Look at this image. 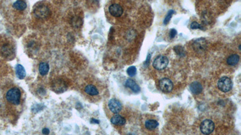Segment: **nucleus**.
Instances as JSON below:
<instances>
[{
    "label": "nucleus",
    "instance_id": "obj_1",
    "mask_svg": "<svg viewBox=\"0 0 241 135\" xmlns=\"http://www.w3.org/2000/svg\"><path fill=\"white\" fill-rule=\"evenodd\" d=\"M21 93L18 88H13L9 89L6 94L7 100L12 105H18L20 103Z\"/></svg>",
    "mask_w": 241,
    "mask_h": 135
},
{
    "label": "nucleus",
    "instance_id": "obj_2",
    "mask_svg": "<svg viewBox=\"0 0 241 135\" xmlns=\"http://www.w3.org/2000/svg\"><path fill=\"white\" fill-rule=\"evenodd\" d=\"M33 12L34 15L41 19H47L51 15V11L48 7L44 4L37 5L34 8Z\"/></svg>",
    "mask_w": 241,
    "mask_h": 135
},
{
    "label": "nucleus",
    "instance_id": "obj_3",
    "mask_svg": "<svg viewBox=\"0 0 241 135\" xmlns=\"http://www.w3.org/2000/svg\"><path fill=\"white\" fill-rule=\"evenodd\" d=\"M218 87L220 91L223 93H227L232 89L233 82L229 78L223 76L218 82Z\"/></svg>",
    "mask_w": 241,
    "mask_h": 135
},
{
    "label": "nucleus",
    "instance_id": "obj_4",
    "mask_svg": "<svg viewBox=\"0 0 241 135\" xmlns=\"http://www.w3.org/2000/svg\"><path fill=\"white\" fill-rule=\"evenodd\" d=\"M169 64L168 58L163 55L158 56L153 61V66L156 70H161L165 69Z\"/></svg>",
    "mask_w": 241,
    "mask_h": 135
},
{
    "label": "nucleus",
    "instance_id": "obj_5",
    "mask_svg": "<svg viewBox=\"0 0 241 135\" xmlns=\"http://www.w3.org/2000/svg\"><path fill=\"white\" fill-rule=\"evenodd\" d=\"M214 129V123L211 120H204L200 125L201 132L204 135H209L212 133Z\"/></svg>",
    "mask_w": 241,
    "mask_h": 135
},
{
    "label": "nucleus",
    "instance_id": "obj_6",
    "mask_svg": "<svg viewBox=\"0 0 241 135\" xmlns=\"http://www.w3.org/2000/svg\"><path fill=\"white\" fill-rule=\"evenodd\" d=\"M159 89L163 93H170L174 87L172 82L168 78H163L159 81Z\"/></svg>",
    "mask_w": 241,
    "mask_h": 135
},
{
    "label": "nucleus",
    "instance_id": "obj_7",
    "mask_svg": "<svg viewBox=\"0 0 241 135\" xmlns=\"http://www.w3.org/2000/svg\"><path fill=\"white\" fill-rule=\"evenodd\" d=\"M193 48L197 52H204L207 48L206 40L203 38L197 39L193 43Z\"/></svg>",
    "mask_w": 241,
    "mask_h": 135
},
{
    "label": "nucleus",
    "instance_id": "obj_8",
    "mask_svg": "<svg viewBox=\"0 0 241 135\" xmlns=\"http://www.w3.org/2000/svg\"><path fill=\"white\" fill-rule=\"evenodd\" d=\"M51 88L55 92L62 93L66 90L67 85L65 81L58 79L53 81L51 85Z\"/></svg>",
    "mask_w": 241,
    "mask_h": 135
},
{
    "label": "nucleus",
    "instance_id": "obj_9",
    "mask_svg": "<svg viewBox=\"0 0 241 135\" xmlns=\"http://www.w3.org/2000/svg\"><path fill=\"white\" fill-rule=\"evenodd\" d=\"M108 106L112 112L114 113H118L122 110V105L119 101L115 99H112L109 100Z\"/></svg>",
    "mask_w": 241,
    "mask_h": 135
},
{
    "label": "nucleus",
    "instance_id": "obj_10",
    "mask_svg": "<svg viewBox=\"0 0 241 135\" xmlns=\"http://www.w3.org/2000/svg\"><path fill=\"white\" fill-rule=\"evenodd\" d=\"M108 11L111 15L114 17H120L123 13L122 7L118 4H112L108 8Z\"/></svg>",
    "mask_w": 241,
    "mask_h": 135
},
{
    "label": "nucleus",
    "instance_id": "obj_11",
    "mask_svg": "<svg viewBox=\"0 0 241 135\" xmlns=\"http://www.w3.org/2000/svg\"><path fill=\"white\" fill-rule=\"evenodd\" d=\"M189 89L191 93L193 94L197 95L200 94L203 91V86L202 85L198 82H192L190 86H189Z\"/></svg>",
    "mask_w": 241,
    "mask_h": 135
},
{
    "label": "nucleus",
    "instance_id": "obj_12",
    "mask_svg": "<svg viewBox=\"0 0 241 135\" xmlns=\"http://www.w3.org/2000/svg\"><path fill=\"white\" fill-rule=\"evenodd\" d=\"M110 121L113 124L117 126H123L126 123V119L123 116L118 114L112 116V118L110 120Z\"/></svg>",
    "mask_w": 241,
    "mask_h": 135
},
{
    "label": "nucleus",
    "instance_id": "obj_13",
    "mask_svg": "<svg viewBox=\"0 0 241 135\" xmlns=\"http://www.w3.org/2000/svg\"><path fill=\"white\" fill-rule=\"evenodd\" d=\"M125 85L130 88L134 93H138L140 91V88L139 86L137 84V83L132 79H128L125 83Z\"/></svg>",
    "mask_w": 241,
    "mask_h": 135
},
{
    "label": "nucleus",
    "instance_id": "obj_14",
    "mask_svg": "<svg viewBox=\"0 0 241 135\" xmlns=\"http://www.w3.org/2000/svg\"><path fill=\"white\" fill-rule=\"evenodd\" d=\"M84 91L90 96H97L99 94L97 88L93 85H88L85 87Z\"/></svg>",
    "mask_w": 241,
    "mask_h": 135
},
{
    "label": "nucleus",
    "instance_id": "obj_15",
    "mask_svg": "<svg viewBox=\"0 0 241 135\" xmlns=\"http://www.w3.org/2000/svg\"><path fill=\"white\" fill-rule=\"evenodd\" d=\"M239 59H240V57L238 55L233 54L229 56V58L227 59V62L229 65L233 66L236 65L239 62Z\"/></svg>",
    "mask_w": 241,
    "mask_h": 135
},
{
    "label": "nucleus",
    "instance_id": "obj_16",
    "mask_svg": "<svg viewBox=\"0 0 241 135\" xmlns=\"http://www.w3.org/2000/svg\"><path fill=\"white\" fill-rule=\"evenodd\" d=\"M159 125V123L155 120H148L146 121L145 123V127L150 130H152L156 129Z\"/></svg>",
    "mask_w": 241,
    "mask_h": 135
},
{
    "label": "nucleus",
    "instance_id": "obj_17",
    "mask_svg": "<svg viewBox=\"0 0 241 135\" xmlns=\"http://www.w3.org/2000/svg\"><path fill=\"white\" fill-rule=\"evenodd\" d=\"M16 72L17 76L20 79H24L26 77V70L24 68V67L22 65H21V64H18V65L16 66Z\"/></svg>",
    "mask_w": 241,
    "mask_h": 135
},
{
    "label": "nucleus",
    "instance_id": "obj_18",
    "mask_svg": "<svg viewBox=\"0 0 241 135\" xmlns=\"http://www.w3.org/2000/svg\"><path fill=\"white\" fill-rule=\"evenodd\" d=\"M50 70V66L47 62H41L39 64V71L42 76H45L47 75Z\"/></svg>",
    "mask_w": 241,
    "mask_h": 135
},
{
    "label": "nucleus",
    "instance_id": "obj_19",
    "mask_svg": "<svg viewBox=\"0 0 241 135\" xmlns=\"http://www.w3.org/2000/svg\"><path fill=\"white\" fill-rule=\"evenodd\" d=\"M13 7L18 10H24L27 8V4L22 0H17L13 5Z\"/></svg>",
    "mask_w": 241,
    "mask_h": 135
},
{
    "label": "nucleus",
    "instance_id": "obj_20",
    "mask_svg": "<svg viewBox=\"0 0 241 135\" xmlns=\"http://www.w3.org/2000/svg\"><path fill=\"white\" fill-rule=\"evenodd\" d=\"M2 53L4 54L6 57H9L12 56L14 53L13 49L10 45H5L2 48Z\"/></svg>",
    "mask_w": 241,
    "mask_h": 135
},
{
    "label": "nucleus",
    "instance_id": "obj_21",
    "mask_svg": "<svg viewBox=\"0 0 241 135\" xmlns=\"http://www.w3.org/2000/svg\"><path fill=\"white\" fill-rule=\"evenodd\" d=\"M71 24L73 27H74L76 28H79L81 26V25L83 24V21L80 17L74 16V18H73L71 19Z\"/></svg>",
    "mask_w": 241,
    "mask_h": 135
},
{
    "label": "nucleus",
    "instance_id": "obj_22",
    "mask_svg": "<svg viewBox=\"0 0 241 135\" xmlns=\"http://www.w3.org/2000/svg\"><path fill=\"white\" fill-rule=\"evenodd\" d=\"M174 13V12L172 10H169L168 12L167 15L166 16V17H165V18L164 19V21H163V24L165 25H167L169 23V22L170 21V20H171V18L172 16V15Z\"/></svg>",
    "mask_w": 241,
    "mask_h": 135
},
{
    "label": "nucleus",
    "instance_id": "obj_23",
    "mask_svg": "<svg viewBox=\"0 0 241 135\" xmlns=\"http://www.w3.org/2000/svg\"><path fill=\"white\" fill-rule=\"evenodd\" d=\"M136 68L134 66H131L130 67H129L127 70V73L128 74V75L130 77H133L136 75Z\"/></svg>",
    "mask_w": 241,
    "mask_h": 135
},
{
    "label": "nucleus",
    "instance_id": "obj_24",
    "mask_svg": "<svg viewBox=\"0 0 241 135\" xmlns=\"http://www.w3.org/2000/svg\"><path fill=\"white\" fill-rule=\"evenodd\" d=\"M174 51L176 54L179 55V56H184L185 54V51L184 48L180 46H177L174 48Z\"/></svg>",
    "mask_w": 241,
    "mask_h": 135
},
{
    "label": "nucleus",
    "instance_id": "obj_25",
    "mask_svg": "<svg viewBox=\"0 0 241 135\" xmlns=\"http://www.w3.org/2000/svg\"><path fill=\"white\" fill-rule=\"evenodd\" d=\"M190 28L193 29H203V28L201 26L200 24H199L198 22H193L191 24H190Z\"/></svg>",
    "mask_w": 241,
    "mask_h": 135
},
{
    "label": "nucleus",
    "instance_id": "obj_26",
    "mask_svg": "<svg viewBox=\"0 0 241 135\" xmlns=\"http://www.w3.org/2000/svg\"><path fill=\"white\" fill-rule=\"evenodd\" d=\"M177 33V31H176L175 29H172L170 31V32H169V36H170L171 39L174 38L175 36L176 35Z\"/></svg>",
    "mask_w": 241,
    "mask_h": 135
},
{
    "label": "nucleus",
    "instance_id": "obj_27",
    "mask_svg": "<svg viewBox=\"0 0 241 135\" xmlns=\"http://www.w3.org/2000/svg\"><path fill=\"white\" fill-rule=\"evenodd\" d=\"M42 110V106H41V105H37L36 106H34L33 108V111H35V112H38L40 111L41 110Z\"/></svg>",
    "mask_w": 241,
    "mask_h": 135
},
{
    "label": "nucleus",
    "instance_id": "obj_28",
    "mask_svg": "<svg viewBox=\"0 0 241 135\" xmlns=\"http://www.w3.org/2000/svg\"><path fill=\"white\" fill-rule=\"evenodd\" d=\"M42 133L44 135H48L50 133V130H48V129L45 128L42 130Z\"/></svg>",
    "mask_w": 241,
    "mask_h": 135
},
{
    "label": "nucleus",
    "instance_id": "obj_29",
    "mask_svg": "<svg viewBox=\"0 0 241 135\" xmlns=\"http://www.w3.org/2000/svg\"><path fill=\"white\" fill-rule=\"evenodd\" d=\"M91 123H95V124H99V123H100V121H99L98 120L92 119Z\"/></svg>",
    "mask_w": 241,
    "mask_h": 135
},
{
    "label": "nucleus",
    "instance_id": "obj_30",
    "mask_svg": "<svg viewBox=\"0 0 241 135\" xmlns=\"http://www.w3.org/2000/svg\"><path fill=\"white\" fill-rule=\"evenodd\" d=\"M150 61V55H148V57H147V59L146 62H145V64H148Z\"/></svg>",
    "mask_w": 241,
    "mask_h": 135
}]
</instances>
